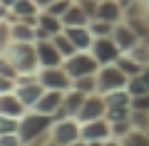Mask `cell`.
Instances as JSON below:
<instances>
[{
	"label": "cell",
	"mask_w": 149,
	"mask_h": 146,
	"mask_svg": "<svg viewBox=\"0 0 149 146\" xmlns=\"http://www.w3.org/2000/svg\"><path fill=\"white\" fill-rule=\"evenodd\" d=\"M52 116L50 114H40V111L35 109H27L25 114L17 119V136H20L22 146L32 144V141H37L40 136L50 134V129H52Z\"/></svg>",
	"instance_id": "1"
},
{
	"label": "cell",
	"mask_w": 149,
	"mask_h": 146,
	"mask_svg": "<svg viewBox=\"0 0 149 146\" xmlns=\"http://www.w3.org/2000/svg\"><path fill=\"white\" fill-rule=\"evenodd\" d=\"M3 55L10 60V64L17 69V74H37L40 72L35 42H10L3 50Z\"/></svg>",
	"instance_id": "2"
},
{
	"label": "cell",
	"mask_w": 149,
	"mask_h": 146,
	"mask_svg": "<svg viewBox=\"0 0 149 146\" xmlns=\"http://www.w3.org/2000/svg\"><path fill=\"white\" fill-rule=\"evenodd\" d=\"M65 72L74 79H80V77H90V74H97L100 72V62L95 60V55L92 52H74L72 57L65 60Z\"/></svg>",
	"instance_id": "3"
},
{
	"label": "cell",
	"mask_w": 149,
	"mask_h": 146,
	"mask_svg": "<svg viewBox=\"0 0 149 146\" xmlns=\"http://www.w3.org/2000/svg\"><path fill=\"white\" fill-rule=\"evenodd\" d=\"M129 84V77L114 64H104L100 67L97 72V87H100V94H107V92H114V89H127Z\"/></svg>",
	"instance_id": "4"
},
{
	"label": "cell",
	"mask_w": 149,
	"mask_h": 146,
	"mask_svg": "<svg viewBox=\"0 0 149 146\" xmlns=\"http://www.w3.org/2000/svg\"><path fill=\"white\" fill-rule=\"evenodd\" d=\"M80 131H82V124L77 119H60V121H52L50 139H52L57 146H67V144H72V141L82 139Z\"/></svg>",
	"instance_id": "5"
},
{
	"label": "cell",
	"mask_w": 149,
	"mask_h": 146,
	"mask_svg": "<svg viewBox=\"0 0 149 146\" xmlns=\"http://www.w3.org/2000/svg\"><path fill=\"white\" fill-rule=\"evenodd\" d=\"M90 52L95 55V60L100 62V67H104V64H114L119 57H122V50H119V45L109 37H95V42H92Z\"/></svg>",
	"instance_id": "6"
},
{
	"label": "cell",
	"mask_w": 149,
	"mask_h": 146,
	"mask_svg": "<svg viewBox=\"0 0 149 146\" xmlns=\"http://www.w3.org/2000/svg\"><path fill=\"white\" fill-rule=\"evenodd\" d=\"M37 79L45 89H57V92L72 89V77L65 72V67H42L37 72Z\"/></svg>",
	"instance_id": "7"
},
{
	"label": "cell",
	"mask_w": 149,
	"mask_h": 146,
	"mask_svg": "<svg viewBox=\"0 0 149 146\" xmlns=\"http://www.w3.org/2000/svg\"><path fill=\"white\" fill-rule=\"evenodd\" d=\"M15 94H17V99L25 104V109H35V104L40 102V97L45 94V87L40 84V79H37V74H35V77L25 79V82H17L15 84Z\"/></svg>",
	"instance_id": "8"
},
{
	"label": "cell",
	"mask_w": 149,
	"mask_h": 146,
	"mask_svg": "<svg viewBox=\"0 0 149 146\" xmlns=\"http://www.w3.org/2000/svg\"><path fill=\"white\" fill-rule=\"evenodd\" d=\"M35 50H37V62H40V69L42 67H62L65 57L55 47L52 40H37L35 42Z\"/></svg>",
	"instance_id": "9"
},
{
	"label": "cell",
	"mask_w": 149,
	"mask_h": 146,
	"mask_svg": "<svg viewBox=\"0 0 149 146\" xmlns=\"http://www.w3.org/2000/svg\"><path fill=\"white\" fill-rule=\"evenodd\" d=\"M107 114V104H104V97L102 94H90L82 104L80 114H77V121L80 124H87V121H95V119H104Z\"/></svg>",
	"instance_id": "10"
},
{
	"label": "cell",
	"mask_w": 149,
	"mask_h": 146,
	"mask_svg": "<svg viewBox=\"0 0 149 146\" xmlns=\"http://www.w3.org/2000/svg\"><path fill=\"white\" fill-rule=\"evenodd\" d=\"M80 136L85 141H107V139H112V124L107 119L87 121V124H82Z\"/></svg>",
	"instance_id": "11"
},
{
	"label": "cell",
	"mask_w": 149,
	"mask_h": 146,
	"mask_svg": "<svg viewBox=\"0 0 149 146\" xmlns=\"http://www.w3.org/2000/svg\"><path fill=\"white\" fill-rule=\"evenodd\" d=\"M62 102H65V92H57V89H45V94L40 97V102L35 104V111L55 116V111L62 107Z\"/></svg>",
	"instance_id": "12"
},
{
	"label": "cell",
	"mask_w": 149,
	"mask_h": 146,
	"mask_svg": "<svg viewBox=\"0 0 149 146\" xmlns=\"http://www.w3.org/2000/svg\"><path fill=\"white\" fill-rule=\"evenodd\" d=\"M25 104L17 99L15 92H8V94H0V116H13V119H20L25 114Z\"/></svg>",
	"instance_id": "13"
},
{
	"label": "cell",
	"mask_w": 149,
	"mask_h": 146,
	"mask_svg": "<svg viewBox=\"0 0 149 146\" xmlns=\"http://www.w3.org/2000/svg\"><path fill=\"white\" fill-rule=\"evenodd\" d=\"M65 35L72 40L77 52H90L92 42H95V35L90 32V27H65Z\"/></svg>",
	"instance_id": "14"
},
{
	"label": "cell",
	"mask_w": 149,
	"mask_h": 146,
	"mask_svg": "<svg viewBox=\"0 0 149 146\" xmlns=\"http://www.w3.org/2000/svg\"><path fill=\"white\" fill-rule=\"evenodd\" d=\"M112 40L119 45V50H122V52L139 45V42H137V32H134L129 25H122V22H117V25H114V30H112Z\"/></svg>",
	"instance_id": "15"
},
{
	"label": "cell",
	"mask_w": 149,
	"mask_h": 146,
	"mask_svg": "<svg viewBox=\"0 0 149 146\" xmlns=\"http://www.w3.org/2000/svg\"><path fill=\"white\" fill-rule=\"evenodd\" d=\"M90 20H92V17L85 12V8H82L77 0H74L72 5H70V10L62 15V25L65 27H87Z\"/></svg>",
	"instance_id": "16"
},
{
	"label": "cell",
	"mask_w": 149,
	"mask_h": 146,
	"mask_svg": "<svg viewBox=\"0 0 149 146\" xmlns=\"http://www.w3.org/2000/svg\"><path fill=\"white\" fill-rule=\"evenodd\" d=\"M97 20H104V22H112V25H117L119 17H122V5H119L117 0H102L100 5H97Z\"/></svg>",
	"instance_id": "17"
},
{
	"label": "cell",
	"mask_w": 149,
	"mask_h": 146,
	"mask_svg": "<svg viewBox=\"0 0 149 146\" xmlns=\"http://www.w3.org/2000/svg\"><path fill=\"white\" fill-rule=\"evenodd\" d=\"M37 27H42V30H47L50 35H60V32L65 30V25H62V17H55L52 12H47V10H40V15H37Z\"/></svg>",
	"instance_id": "18"
},
{
	"label": "cell",
	"mask_w": 149,
	"mask_h": 146,
	"mask_svg": "<svg viewBox=\"0 0 149 146\" xmlns=\"http://www.w3.org/2000/svg\"><path fill=\"white\" fill-rule=\"evenodd\" d=\"M104 97V104L107 109H117V107H132V94L127 89H114V92H107L102 94Z\"/></svg>",
	"instance_id": "19"
},
{
	"label": "cell",
	"mask_w": 149,
	"mask_h": 146,
	"mask_svg": "<svg viewBox=\"0 0 149 146\" xmlns=\"http://www.w3.org/2000/svg\"><path fill=\"white\" fill-rule=\"evenodd\" d=\"M37 27L27 25V22H15L13 25V42H37Z\"/></svg>",
	"instance_id": "20"
},
{
	"label": "cell",
	"mask_w": 149,
	"mask_h": 146,
	"mask_svg": "<svg viewBox=\"0 0 149 146\" xmlns=\"http://www.w3.org/2000/svg\"><path fill=\"white\" fill-rule=\"evenodd\" d=\"M72 87L77 89V92L82 94H100V87H97V74H90V77H80V79H74Z\"/></svg>",
	"instance_id": "21"
},
{
	"label": "cell",
	"mask_w": 149,
	"mask_h": 146,
	"mask_svg": "<svg viewBox=\"0 0 149 146\" xmlns=\"http://www.w3.org/2000/svg\"><path fill=\"white\" fill-rule=\"evenodd\" d=\"M52 42H55V47H57L60 52H62V57H65V60L72 57V55L77 52V47L72 45V40H70L67 35H65V30L60 32V35H55V37H52Z\"/></svg>",
	"instance_id": "22"
},
{
	"label": "cell",
	"mask_w": 149,
	"mask_h": 146,
	"mask_svg": "<svg viewBox=\"0 0 149 146\" xmlns=\"http://www.w3.org/2000/svg\"><path fill=\"white\" fill-rule=\"evenodd\" d=\"M117 67L122 69V72L127 74L129 79H132V77H139V74H142V64H139L134 57H119V60H117Z\"/></svg>",
	"instance_id": "23"
},
{
	"label": "cell",
	"mask_w": 149,
	"mask_h": 146,
	"mask_svg": "<svg viewBox=\"0 0 149 146\" xmlns=\"http://www.w3.org/2000/svg\"><path fill=\"white\" fill-rule=\"evenodd\" d=\"M119 144H122V146H149V134L132 129L127 136H122V139H119Z\"/></svg>",
	"instance_id": "24"
},
{
	"label": "cell",
	"mask_w": 149,
	"mask_h": 146,
	"mask_svg": "<svg viewBox=\"0 0 149 146\" xmlns=\"http://www.w3.org/2000/svg\"><path fill=\"white\" fill-rule=\"evenodd\" d=\"M87 27H90V32H92L95 37H109L112 30H114V25H112V22L97 20V17H95V20H90V25H87Z\"/></svg>",
	"instance_id": "25"
},
{
	"label": "cell",
	"mask_w": 149,
	"mask_h": 146,
	"mask_svg": "<svg viewBox=\"0 0 149 146\" xmlns=\"http://www.w3.org/2000/svg\"><path fill=\"white\" fill-rule=\"evenodd\" d=\"M129 116H132L129 107H117V109H107L104 119L109 121V124H117V121H129Z\"/></svg>",
	"instance_id": "26"
},
{
	"label": "cell",
	"mask_w": 149,
	"mask_h": 146,
	"mask_svg": "<svg viewBox=\"0 0 149 146\" xmlns=\"http://www.w3.org/2000/svg\"><path fill=\"white\" fill-rule=\"evenodd\" d=\"M10 42H13V25L0 20V50H5Z\"/></svg>",
	"instance_id": "27"
},
{
	"label": "cell",
	"mask_w": 149,
	"mask_h": 146,
	"mask_svg": "<svg viewBox=\"0 0 149 146\" xmlns=\"http://www.w3.org/2000/svg\"><path fill=\"white\" fill-rule=\"evenodd\" d=\"M72 3H74V0H55L52 5L47 8V12H52L55 17H62L65 12L70 10V5H72Z\"/></svg>",
	"instance_id": "28"
},
{
	"label": "cell",
	"mask_w": 149,
	"mask_h": 146,
	"mask_svg": "<svg viewBox=\"0 0 149 146\" xmlns=\"http://www.w3.org/2000/svg\"><path fill=\"white\" fill-rule=\"evenodd\" d=\"M0 74H3V77H10V79H17V77H20L17 69L10 64V60H8L5 55H0Z\"/></svg>",
	"instance_id": "29"
},
{
	"label": "cell",
	"mask_w": 149,
	"mask_h": 146,
	"mask_svg": "<svg viewBox=\"0 0 149 146\" xmlns=\"http://www.w3.org/2000/svg\"><path fill=\"white\" fill-rule=\"evenodd\" d=\"M0 134H17V119L0 116Z\"/></svg>",
	"instance_id": "30"
},
{
	"label": "cell",
	"mask_w": 149,
	"mask_h": 146,
	"mask_svg": "<svg viewBox=\"0 0 149 146\" xmlns=\"http://www.w3.org/2000/svg\"><path fill=\"white\" fill-rule=\"evenodd\" d=\"M132 109H134V111H149V94L132 97Z\"/></svg>",
	"instance_id": "31"
},
{
	"label": "cell",
	"mask_w": 149,
	"mask_h": 146,
	"mask_svg": "<svg viewBox=\"0 0 149 146\" xmlns=\"http://www.w3.org/2000/svg\"><path fill=\"white\" fill-rule=\"evenodd\" d=\"M0 146H22L17 134H0Z\"/></svg>",
	"instance_id": "32"
},
{
	"label": "cell",
	"mask_w": 149,
	"mask_h": 146,
	"mask_svg": "<svg viewBox=\"0 0 149 146\" xmlns=\"http://www.w3.org/2000/svg\"><path fill=\"white\" fill-rule=\"evenodd\" d=\"M8 92H15V79L0 74V94H8Z\"/></svg>",
	"instance_id": "33"
},
{
	"label": "cell",
	"mask_w": 149,
	"mask_h": 146,
	"mask_svg": "<svg viewBox=\"0 0 149 146\" xmlns=\"http://www.w3.org/2000/svg\"><path fill=\"white\" fill-rule=\"evenodd\" d=\"M52 3H55V0H35V5L40 8V10H47V8L52 5Z\"/></svg>",
	"instance_id": "34"
},
{
	"label": "cell",
	"mask_w": 149,
	"mask_h": 146,
	"mask_svg": "<svg viewBox=\"0 0 149 146\" xmlns=\"http://www.w3.org/2000/svg\"><path fill=\"white\" fill-rule=\"evenodd\" d=\"M104 146H122V144H119V139H107Z\"/></svg>",
	"instance_id": "35"
},
{
	"label": "cell",
	"mask_w": 149,
	"mask_h": 146,
	"mask_svg": "<svg viewBox=\"0 0 149 146\" xmlns=\"http://www.w3.org/2000/svg\"><path fill=\"white\" fill-rule=\"evenodd\" d=\"M67 146H87V141L85 139H77V141H72V144H67Z\"/></svg>",
	"instance_id": "36"
},
{
	"label": "cell",
	"mask_w": 149,
	"mask_h": 146,
	"mask_svg": "<svg viewBox=\"0 0 149 146\" xmlns=\"http://www.w3.org/2000/svg\"><path fill=\"white\" fill-rule=\"evenodd\" d=\"M15 3H17V0H0V5H8V8H13Z\"/></svg>",
	"instance_id": "37"
},
{
	"label": "cell",
	"mask_w": 149,
	"mask_h": 146,
	"mask_svg": "<svg viewBox=\"0 0 149 146\" xmlns=\"http://www.w3.org/2000/svg\"><path fill=\"white\" fill-rule=\"evenodd\" d=\"M139 77L144 79V84H147V89H149V72H142V74H139Z\"/></svg>",
	"instance_id": "38"
},
{
	"label": "cell",
	"mask_w": 149,
	"mask_h": 146,
	"mask_svg": "<svg viewBox=\"0 0 149 146\" xmlns=\"http://www.w3.org/2000/svg\"><path fill=\"white\" fill-rule=\"evenodd\" d=\"M87 146H104V141H87Z\"/></svg>",
	"instance_id": "39"
},
{
	"label": "cell",
	"mask_w": 149,
	"mask_h": 146,
	"mask_svg": "<svg viewBox=\"0 0 149 146\" xmlns=\"http://www.w3.org/2000/svg\"><path fill=\"white\" fill-rule=\"evenodd\" d=\"M0 55H3V50H0Z\"/></svg>",
	"instance_id": "40"
},
{
	"label": "cell",
	"mask_w": 149,
	"mask_h": 146,
	"mask_svg": "<svg viewBox=\"0 0 149 146\" xmlns=\"http://www.w3.org/2000/svg\"><path fill=\"white\" fill-rule=\"evenodd\" d=\"M147 45H149V40H147Z\"/></svg>",
	"instance_id": "41"
}]
</instances>
